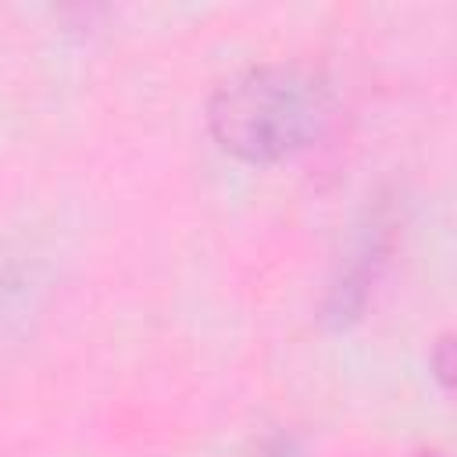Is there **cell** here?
Returning <instances> with one entry per match:
<instances>
[{"label":"cell","instance_id":"cell-1","mask_svg":"<svg viewBox=\"0 0 457 457\" xmlns=\"http://www.w3.org/2000/svg\"><path fill=\"white\" fill-rule=\"evenodd\" d=\"M211 118L225 146L268 157L303 143L318 118V96L289 71H250L221 89Z\"/></svg>","mask_w":457,"mask_h":457}]
</instances>
